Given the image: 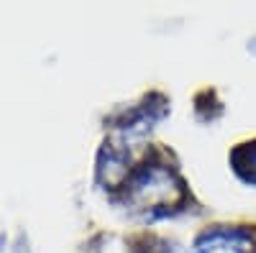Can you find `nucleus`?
<instances>
[{"label":"nucleus","mask_w":256,"mask_h":253,"mask_svg":"<svg viewBox=\"0 0 256 253\" xmlns=\"http://www.w3.org/2000/svg\"><path fill=\"white\" fill-rule=\"evenodd\" d=\"M172 246H166L164 241H156V238H144V243H136L131 248V253H172L169 251Z\"/></svg>","instance_id":"nucleus-4"},{"label":"nucleus","mask_w":256,"mask_h":253,"mask_svg":"<svg viewBox=\"0 0 256 253\" xmlns=\"http://www.w3.org/2000/svg\"><path fill=\"white\" fill-rule=\"evenodd\" d=\"M230 164L236 169V174L256 187V141L254 143H241L230 156Z\"/></svg>","instance_id":"nucleus-3"},{"label":"nucleus","mask_w":256,"mask_h":253,"mask_svg":"<svg viewBox=\"0 0 256 253\" xmlns=\"http://www.w3.org/2000/svg\"><path fill=\"white\" fill-rule=\"evenodd\" d=\"M123 205L146 218H164L182 210L190 200L187 184L180 172L159 159L138 164L120 184Z\"/></svg>","instance_id":"nucleus-1"},{"label":"nucleus","mask_w":256,"mask_h":253,"mask_svg":"<svg viewBox=\"0 0 256 253\" xmlns=\"http://www.w3.org/2000/svg\"><path fill=\"white\" fill-rule=\"evenodd\" d=\"M192 253H256V236L248 228L216 225L195 241Z\"/></svg>","instance_id":"nucleus-2"}]
</instances>
